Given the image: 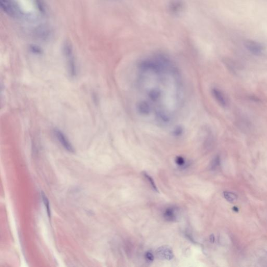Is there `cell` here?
Returning a JSON list of instances; mask_svg holds the SVG:
<instances>
[{"label": "cell", "mask_w": 267, "mask_h": 267, "mask_svg": "<svg viewBox=\"0 0 267 267\" xmlns=\"http://www.w3.org/2000/svg\"><path fill=\"white\" fill-rule=\"evenodd\" d=\"M63 53L66 60L67 69L70 77L74 78L77 75V68L73 51L70 43L66 42L64 45Z\"/></svg>", "instance_id": "6da1fadb"}, {"label": "cell", "mask_w": 267, "mask_h": 267, "mask_svg": "<svg viewBox=\"0 0 267 267\" xmlns=\"http://www.w3.org/2000/svg\"><path fill=\"white\" fill-rule=\"evenodd\" d=\"M0 5L2 10L11 17H17L21 14L19 8L12 0H0Z\"/></svg>", "instance_id": "7a4b0ae2"}, {"label": "cell", "mask_w": 267, "mask_h": 267, "mask_svg": "<svg viewBox=\"0 0 267 267\" xmlns=\"http://www.w3.org/2000/svg\"><path fill=\"white\" fill-rule=\"evenodd\" d=\"M245 48L250 53L255 55H260L264 51V48L261 44L254 40H245L244 43Z\"/></svg>", "instance_id": "3957f363"}, {"label": "cell", "mask_w": 267, "mask_h": 267, "mask_svg": "<svg viewBox=\"0 0 267 267\" xmlns=\"http://www.w3.org/2000/svg\"><path fill=\"white\" fill-rule=\"evenodd\" d=\"M54 133L58 141L66 150L70 152H74L75 151L73 146L62 131L59 129H55Z\"/></svg>", "instance_id": "277c9868"}, {"label": "cell", "mask_w": 267, "mask_h": 267, "mask_svg": "<svg viewBox=\"0 0 267 267\" xmlns=\"http://www.w3.org/2000/svg\"><path fill=\"white\" fill-rule=\"evenodd\" d=\"M157 255L159 258L165 260H171L174 257L173 251L171 248L168 246H163L160 247L157 250Z\"/></svg>", "instance_id": "5b68a950"}, {"label": "cell", "mask_w": 267, "mask_h": 267, "mask_svg": "<svg viewBox=\"0 0 267 267\" xmlns=\"http://www.w3.org/2000/svg\"><path fill=\"white\" fill-rule=\"evenodd\" d=\"M211 93L214 99L217 103L222 107H226L227 106V99L222 91L217 88H213Z\"/></svg>", "instance_id": "8992f818"}, {"label": "cell", "mask_w": 267, "mask_h": 267, "mask_svg": "<svg viewBox=\"0 0 267 267\" xmlns=\"http://www.w3.org/2000/svg\"><path fill=\"white\" fill-rule=\"evenodd\" d=\"M164 217L166 221L173 222L176 221V210L173 207H169L166 209L164 212Z\"/></svg>", "instance_id": "52a82bcc"}, {"label": "cell", "mask_w": 267, "mask_h": 267, "mask_svg": "<svg viewBox=\"0 0 267 267\" xmlns=\"http://www.w3.org/2000/svg\"><path fill=\"white\" fill-rule=\"evenodd\" d=\"M137 107L139 112L142 114H148L150 110V108L148 104L145 102L139 103Z\"/></svg>", "instance_id": "ba28073f"}, {"label": "cell", "mask_w": 267, "mask_h": 267, "mask_svg": "<svg viewBox=\"0 0 267 267\" xmlns=\"http://www.w3.org/2000/svg\"><path fill=\"white\" fill-rule=\"evenodd\" d=\"M223 195L225 198L230 203L236 202L237 199V196L232 192H224Z\"/></svg>", "instance_id": "9c48e42d"}, {"label": "cell", "mask_w": 267, "mask_h": 267, "mask_svg": "<svg viewBox=\"0 0 267 267\" xmlns=\"http://www.w3.org/2000/svg\"><path fill=\"white\" fill-rule=\"evenodd\" d=\"M221 164V159L219 155H217L211 162V168L212 169H216Z\"/></svg>", "instance_id": "30bf717a"}, {"label": "cell", "mask_w": 267, "mask_h": 267, "mask_svg": "<svg viewBox=\"0 0 267 267\" xmlns=\"http://www.w3.org/2000/svg\"><path fill=\"white\" fill-rule=\"evenodd\" d=\"M41 196L43 203H44V204H45V207L46 208V212H47V213H48V216H49V217H51V211H50V206H49V201H48V198H47V197L45 196V193H42Z\"/></svg>", "instance_id": "8fae6325"}, {"label": "cell", "mask_w": 267, "mask_h": 267, "mask_svg": "<svg viewBox=\"0 0 267 267\" xmlns=\"http://www.w3.org/2000/svg\"><path fill=\"white\" fill-rule=\"evenodd\" d=\"M144 175L147 179L148 181H149L151 186V187H152V188L154 189L155 192H159L157 186L155 185V183L154 180H153V179L149 174H148L147 173H146L145 172H144Z\"/></svg>", "instance_id": "7c38bea8"}, {"label": "cell", "mask_w": 267, "mask_h": 267, "mask_svg": "<svg viewBox=\"0 0 267 267\" xmlns=\"http://www.w3.org/2000/svg\"><path fill=\"white\" fill-rule=\"evenodd\" d=\"M149 97H150V98L152 100L155 101V100H157V99L159 97V96H160V93H159L158 91H157V90H153L152 91H150V93H149Z\"/></svg>", "instance_id": "4fadbf2b"}, {"label": "cell", "mask_w": 267, "mask_h": 267, "mask_svg": "<svg viewBox=\"0 0 267 267\" xmlns=\"http://www.w3.org/2000/svg\"><path fill=\"white\" fill-rule=\"evenodd\" d=\"M175 162L179 166H183L185 164V160L182 157L179 156L175 159Z\"/></svg>", "instance_id": "5bb4252c"}, {"label": "cell", "mask_w": 267, "mask_h": 267, "mask_svg": "<svg viewBox=\"0 0 267 267\" xmlns=\"http://www.w3.org/2000/svg\"><path fill=\"white\" fill-rule=\"evenodd\" d=\"M31 50L32 53L36 54V55H40L41 54L42 50L38 46L32 45L31 46Z\"/></svg>", "instance_id": "9a60e30c"}, {"label": "cell", "mask_w": 267, "mask_h": 267, "mask_svg": "<svg viewBox=\"0 0 267 267\" xmlns=\"http://www.w3.org/2000/svg\"><path fill=\"white\" fill-rule=\"evenodd\" d=\"M145 257L146 259L149 261H152L154 260V256L152 253L150 251H147V253H145Z\"/></svg>", "instance_id": "2e32d148"}, {"label": "cell", "mask_w": 267, "mask_h": 267, "mask_svg": "<svg viewBox=\"0 0 267 267\" xmlns=\"http://www.w3.org/2000/svg\"><path fill=\"white\" fill-rule=\"evenodd\" d=\"M182 129L181 128H177L174 131L175 134L176 136L180 135L182 134Z\"/></svg>", "instance_id": "e0dca14e"}, {"label": "cell", "mask_w": 267, "mask_h": 267, "mask_svg": "<svg viewBox=\"0 0 267 267\" xmlns=\"http://www.w3.org/2000/svg\"><path fill=\"white\" fill-rule=\"evenodd\" d=\"M210 241H211L212 243H213L214 241V235H211V236H210Z\"/></svg>", "instance_id": "ac0fdd59"}]
</instances>
